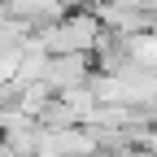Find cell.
I'll list each match as a JSON object with an SVG mask.
<instances>
[{
  "instance_id": "1",
  "label": "cell",
  "mask_w": 157,
  "mask_h": 157,
  "mask_svg": "<svg viewBox=\"0 0 157 157\" xmlns=\"http://www.w3.org/2000/svg\"><path fill=\"white\" fill-rule=\"evenodd\" d=\"M101 31L105 26H101V17L92 9H66L57 22L39 26L35 39L48 48V57H57V52H92L96 39H101Z\"/></svg>"
},
{
  "instance_id": "2",
  "label": "cell",
  "mask_w": 157,
  "mask_h": 157,
  "mask_svg": "<svg viewBox=\"0 0 157 157\" xmlns=\"http://www.w3.org/2000/svg\"><path fill=\"white\" fill-rule=\"evenodd\" d=\"M101 153L87 127H39L35 131V157H92Z\"/></svg>"
},
{
  "instance_id": "3",
  "label": "cell",
  "mask_w": 157,
  "mask_h": 157,
  "mask_svg": "<svg viewBox=\"0 0 157 157\" xmlns=\"http://www.w3.org/2000/svg\"><path fill=\"white\" fill-rule=\"evenodd\" d=\"M92 52H57L48 57V74H44V83L52 92H74V87H87L92 83Z\"/></svg>"
},
{
  "instance_id": "4",
  "label": "cell",
  "mask_w": 157,
  "mask_h": 157,
  "mask_svg": "<svg viewBox=\"0 0 157 157\" xmlns=\"http://www.w3.org/2000/svg\"><path fill=\"white\" fill-rule=\"evenodd\" d=\"M0 13H9L17 22H26L31 31H39V26L57 22V17L66 13V5L61 0H0Z\"/></svg>"
},
{
  "instance_id": "5",
  "label": "cell",
  "mask_w": 157,
  "mask_h": 157,
  "mask_svg": "<svg viewBox=\"0 0 157 157\" xmlns=\"http://www.w3.org/2000/svg\"><path fill=\"white\" fill-rule=\"evenodd\" d=\"M35 122L57 131V127H83V118L74 113V105L66 101V96H57V92H52V96H48V105L39 109V118H35Z\"/></svg>"
}]
</instances>
